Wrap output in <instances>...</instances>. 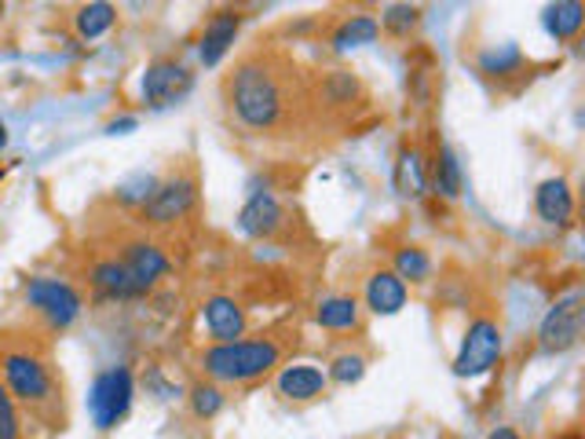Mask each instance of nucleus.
<instances>
[{"label":"nucleus","instance_id":"obj_1","mask_svg":"<svg viewBox=\"0 0 585 439\" xmlns=\"http://www.w3.org/2000/svg\"><path fill=\"white\" fill-rule=\"evenodd\" d=\"M227 110L249 133H278L292 122V110L300 103V88L292 81V70L278 55H249L235 66L224 85Z\"/></svg>","mask_w":585,"mask_h":439},{"label":"nucleus","instance_id":"obj_2","mask_svg":"<svg viewBox=\"0 0 585 439\" xmlns=\"http://www.w3.org/2000/svg\"><path fill=\"white\" fill-rule=\"evenodd\" d=\"M0 381H4L8 396L15 399L18 414L23 411L55 414L59 396H63L48 355L37 352V348H29V344L4 348V352H0Z\"/></svg>","mask_w":585,"mask_h":439},{"label":"nucleus","instance_id":"obj_3","mask_svg":"<svg viewBox=\"0 0 585 439\" xmlns=\"http://www.w3.org/2000/svg\"><path fill=\"white\" fill-rule=\"evenodd\" d=\"M282 366V348L267 337L257 341H227V344H209L201 352V371L213 377L216 385H249L260 381Z\"/></svg>","mask_w":585,"mask_h":439},{"label":"nucleus","instance_id":"obj_4","mask_svg":"<svg viewBox=\"0 0 585 439\" xmlns=\"http://www.w3.org/2000/svg\"><path fill=\"white\" fill-rule=\"evenodd\" d=\"M23 304L34 315L45 318V323L52 326V329L74 326L77 318H80V312H85V297L77 293V286H70L66 278H52V275L26 278Z\"/></svg>","mask_w":585,"mask_h":439},{"label":"nucleus","instance_id":"obj_5","mask_svg":"<svg viewBox=\"0 0 585 439\" xmlns=\"http://www.w3.org/2000/svg\"><path fill=\"white\" fill-rule=\"evenodd\" d=\"M133 396H136V377L128 366H110V371L96 374L92 392H88V414H92V425L99 432H110L133 411Z\"/></svg>","mask_w":585,"mask_h":439},{"label":"nucleus","instance_id":"obj_6","mask_svg":"<svg viewBox=\"0 0 585 439\" xmlns=\"http://www.w3.org/2000/svg\"><path fill=\"white\" fill-rule=\"evenodd\" d=\"M501 348H506V337H501V326L494 323L490 315L472 318L465 337H461V348L453 355V374L458 377H483L490 374L494 366L501 363Z\"/></svg>","mask_w":585,"mask_h":439},{"label":"nucleus","instance_id":"obj_7","mask_svg":"<svg viewBox=\"0 0 585 439\" xmlns=\"http://www.w3.org/2000/svg\"><path fill=\"white\" fill-rule=\"evenodd\" d=\"M582 304H585L582 289H571L568 297H560V301L549 308L546 318H542V326H538L542 352L563 355L582 341V312H585Z\"/></svg>","mask_w":585,"mask_h":439},{"label":"nucleus","instance_id":"obj_8","mask_svg":"<svg viewBox=\"0 0 585 439\" xmlns=\"http://www.w3.org/2000/svg\"><path fill=\"white\" fill-rule=\"evenodd\" d=\"M195 205H198V179L179 173V176L161 179L139 213H144V224L150 227H169L176 224V220H184Z\"/></svg>","mask_w":585,"mask_h":439},{"label":"nucleus","instance_id":"obj_9","mask_svg":"<svg viewBox=\"0 0 585 439\" xmlns=\"http://www.w3.org/2000/svg\"><path fill=\"white\" fill-rule=\"evenodd\" d=\"M190 88H195V74L179 63V59H154L147 70H144V103L147 106H169V103H179Z\"/></svg>","mask_w":585,"mask_h":439},{"label":"nucleus","instance_id":"obj_10","mask_svg":"<svg viewBox=\"0 0 585 439\" xmlns=\"http://www.w3.org/2000/svg\"><path fill=\"white\" fill-rule=\"evenodd\" d=\"M88 283H92V289L103 301H139V297L150 293V289L121 264V256H99V261H92Z\"/></svg>","mask_w":585,"mask_h":439},{"label":"nucleus","instance_id":"obj_11","mask_svg":"<svg viewBox=\"0 0 585 439\" xmlns=\"http://www.w3.org/2000/svg\"><path fill=\"white\" fill-rule=\"evenodd\" d=\"M201 318H206V329L209 337H213V344L241 341V334H246V308L227 293L209 297V301L201 304Z\"/></svg>","mask_w":585,"mask_h":439},{"label":"nucleus","instance_id":"obj_12","mask_svg":"<svg viewBox=\"0 0 585 439\" xmlns=\"http://www.w3.org/2000/svg\"><path fill=\"white\" fill-rule=\"evenodd\" d=\"M275 388L289 403H315V399L326 396L329 381H326V371H319L315 363H289L278 371Z\"/></svg>","mask_w":585,"mask_h":439},{"label":"nucleus","instance_id":"obj_13","mask_svg":"<svg viewBox=\"0 0 585 439\" xmlns=\"http://www.w3.org/2000/svg\"><path fill=\"white\" fill-rule=\"evenodd\" d=\"M121 264H125L147 289H154L158 278L173 272V261L165 256V249L154 246L150 238H128V242L121 246Z\"/></svg>","mask_w":585,"mask_h":439},{"label":"nucleus","instance_id":"obj_14","mask_svg":"<svg viewBox=\"0 0 585 439\" xmlns=\"http://www.w3.org/2000/svg\"><path fill=\"white\" fill-rule=\"evenodd\" d=\"M238 227L249 238H271L286 227V209L271 191H253V198L238 213Z\"/></svg>","mask_w":585,"mask_h":439},{"label":"nucleus","instance_id":"obj_15","mask_svg":"<svg viewBox=\"0 0 585 439\" xmlns=\"http://www.w3.org/2000/svg\"><path fill=\"white\" fill-rule=\"evenodd\" d=\"M407 297H410L407 283H402L391 267L370 272L366 286H362V301H366L373 315H399L402 308H407Z\"/></svg>","mask_w":585,"mask_h":439},{"label":"nucleus","instance_id":"obj_16","mask_svg":"<svg viewBox=\"0 0 585 439\" xmlns=\"http://www.w3.org/2000/svg\"><path fill=\"white\" fill-rule=\"evenodd\" d=\"M241 29V15L235 8H224V12H216L213 18L206 23L201 29V41H198V55L206 66H220L224 63V55L235 48V37Z\"/></svg>","mask_w":585,"mask_h":439},{"label":"nucleus","instance_id":"obj_17","mask_svg":"<svg viewBox=\"0 0 585 439\" xmlns=\"http://www.w3.org/2000/svg\"><path fill=\"white\" fill-rule=\"evenodd\" d=\"M534 213L549 227H568L574 220V191L568 179L563 176L542 179L538 191H534Z\"/></svg>","mask_w":585,"mask_h":439},{"label":"nucleus","instance_id":"obj_18","mask_svg":"<svg viewBox=\"0 0 585 439\" xmlns=\"http://www.w3.org/2000/svg\"><path fill=\"white\" fill-rule=\"evenodd\" d=\"M391 184L402 198H421L428 191V162L421 154V147L402 143L396 154V168H391Z\"/></svg>","mask_w":585,"mask_h":439},{"label":"nucleus","instance_id":"obj_19","mask_svg":"<svg viewBox=\"0 0 585 439\" xmlns=\"http://www.w3.org/2000/svg\"><path fill=\"white\" fill-rule=\"evenodd\" d=\"M428 187L443 198H458L465 187V173H461V158L450 143H439L428 162Z\"/></svg>","mask_w":585,"mask_h":439},{"label":"nucleus","instance_id":"obj_20","mask_svg":"<svg viewBox=\"0 0 585 439\" xmlns=\"http://www.w3.org/2000/svg\"><path fill=\"white\" fill-rule=\"evenodd\" d=\"M315 323L322 329H333V334H351V329H359V323H362V308L356 297H348V293L322 297L315 308Z\"/></svg>","mask_w":585,"mask_h":439},{"label":"nucleus","instance_id":"obj_21","mask_svg":"<svg viewBox=\"0 0 585 439\" xmlns=\"http://www.w3.org/2000/svg\"><path fill=\"white\" fill-rule=\"evenodd\" d=\"M381 37V23L377 15H366V12H356L348 18H340L337 29L329 34V45L333 52H351V48H362V45H373Z\"/></svg>","mask_w":585,"mask_h":439},{"label":"nucleus","instance_id":"obj_22","mask_svg":"<svg viewBox=\"0 0 585 439\" xmlns=\"http://www.w3.org/2000/svg\"><path fill=\"white\" fill-rule=\"evenodd\" d=\"M117 23V8L107 4V0H88L74 12V34L80 41H99L103 34H110Z\"/></svg>","mask_w":585,"mask_h":439},{"label":"nucleus","instance_id":"obj_23","mask_svg":"<svg viewBox=\"0 0 585 439\" xmlns=\"http://www.w3.org/2000/svg\"><path fill=\"white\" fill-rule=\"evenodd\" d=\"M542 23H546L549 37H557V41H571V37H578V29L585 23V4H578V0H557V4L546 8Z\"/></svg>","mask_w":585,"mask_h":439},{"label":"nucleus","instance_id":"obj_24","mask_svg":"<svg viewBox=\"0 0 585 439\" xmlns=\"http://www.w3.org/2000/svg\"><path fill=\"white\" fill-rule=\"evenodd\" d=\"M391 272H396L402 283H425L432 275V256L421 246H402L391 256Z\"/></svg>","mask_w":585,"mask_h":439},{"label":"nucleus","instance_id":"obj_25","mask_svg":"<svg viewBox=\"0 0 585 439\" xmlns=\"http://www.w3.org/2000/svg\"><path fill=\"white\" fill-rule=\"evenodd\" d=\"M359 96H362V85L348 70H333V74L322 77V99H326L329 106H348L356 103Z\"/></svg>","mask_w":585,"mask_h":439},{"label":"nucleus","instance_id":"obj_26","mask_svg":"<svg viewBox=\"0 0 585 439\" xmlns=\"http://www.w3.org/2000/svg\"><path fill=\"white\" fill-rule=\"evenodd\" d=\"M480 70L487 77H509V74H520L523 70V52L516 45H498V48H487L480 55Z\"/></svg>","mask_w":585,"mask_h":439},{"label":"nucleus","instance_id":"obj_27","mask_svg":"<svg viewBox=\"0 0 585 439\" xmlns=\"http://www.w3.org/2000/svg\"><path fill=\"white\" fill-rule=\"evenodd\" d=\"M381 29H385V34H391V37H410L413 29L421 26V8L418 4H388L385 12H381Z\"/></svg>","mask_w":585,"mask_h":439},{"label":"nucleus","instance_id":"obj_28","mask_svg":"<svg viewBox=\"0 0 585 439\" xmlns=\"http://www.w3.org/2000/svg\"><path fill=\"white\" fill-rule=\"evenodd\" d=\"M190 414L198 417V422H209V417H216L224 411V388L216 381H198L190 385Z\"/></svg>","mask_w":585,"mask_h":439},{"label":"nucleus","instance_id":"obj_29","mask_svg":"<svg viewBox=\"0 0 585 439\" xmlns=\"http://www.w3.org/2000/svg\"><path fill=\"white\" fill-rule=\"evenodd\" d=\"M362 377H366V355H362V352L333 355V363L326 371V381H333V385H359Z\"/></svg>","mask_w":585,"mask_h":439},{"label":"nucleus","instance_id":"obj_30","mask_svg":"<svg viewBox=\"0 0 585 439\" xmlns=\"http://www.w3.org/2000/svg\"><path fill=\"white\" fill-rule=\"evenodd\" d=\"M0 439H23V414H18L15 399L8 396L4 381H0Z\"/></svg>","mask_w":585,"mask_h":439},{"label":"nucleus","instance_id":"obj_31","mask_svg":"<svg viewBox=\"0 0 585 439\" xmlns=\"http://www.w3.org/2000/svg\"><path fill=\"white\" fill-rule=\"evenodd\" d=\"M136 125H139L136 117H117V122H110V125H107V133H110V136H125L128 128H136Z\"/></svg>","mask_w":585,"mask_h":439},{"label":"nucleus","instance_id":"obj_32","mask_svg":"<svg viewBox=\"0 0 585 439\" xmlns=\"http://www.w3.org/2000/svg\"><path fill=\"white\" fill-rule=\"evenodd\" d=\"M487 439H523V436L516 432V428H509V425H498V428H494V432H490Z\"/></svg>","mask_w":585,"mask_h":439},{"label":"nucleus","instance_id":"obj_33","mask_svg":"<svg viewBox=\"0 0 585 439\" xmlns=\"http://www.w3.org/2000/svg\"><path fill=\"white\" fill-rule=\"evenodd\" d=\"M4 147H8V125L0 122V151H4Z\"/></svg>","mask_w":585,"mask_h":439},{"label":"nucleus","instance_id":"obj_34","mask_svg":"<svg viewBox=\"0 0 585 439\" xmlns=\"http://www.w3.org/2000/svg\"><path fill=\"white\" fill-rule=\"evenodd\" d=\"M4 15H8V4H4V0H0V23H4Z\"/></svg>","mask_w":585,"mask_h":439},{"label":"nucleus","instance_id":"obj_35","mask_svg":"<svg viewBox=\"0 0 585 439\" xmlns=\"http://www.w3.org/2000/svg\"><path fill=\"white\" fill-rule=\"evenodd\" d=\"M560 439H582L578 432H568V436H560Z\"/></svg>","mask_w":585,"mask_h":439},{"label":"nucleus","instance_id":"obj_36","mask_svg":"<svg viewBox=\"0 0 585 439\" xmlns=\"http://www.w3.org/2000/svg\"><path fill=\"white\" fill-rule=\"evenodd\" d=\"M0 179H4V165H0Z\"/></svg>","mask_w":585,"mask_h":439}]
</instances>
